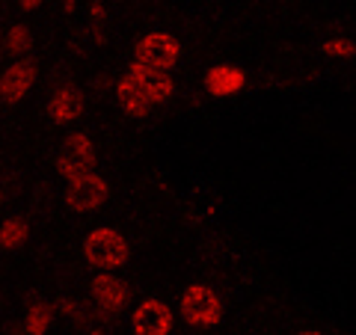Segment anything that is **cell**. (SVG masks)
<instances>
[{"mask_svg":"<svg viewBox=\"0 0 356 335\" xmlns=\"http://www.w3.org/2000/svg\"><path fill=\"white\" fill-rule=\"evenodd\" d=\"M83 259L86 264L98 267V273H113L116 267L131 261V243L113 226H95L83 238Z\"/></svg>","mask_w":356,"mask_h":335,"instance_id":"1","label":"cell"},{"mask_svg":"<svg viewBox=\"0 0 356 335\" xmlns=\"http://www.w3.org/2000/svg\"><path fill=\"white\" fill-rule=\"evenodd\" d=\"M178 311H181L184 323H191L196 329H211L217 327L226 315V306H222L220 294L208 285H187L178 300Z\"/></svg>","mask_w":356,"mask_h":335,"instance_id":"2","label":"cell"},{"mask_svg":"<svg viewBox=\"0 0 356 335\" xmlns=\"http://www.w3.org/2000/svg\"><path fill=\"white\" fill-rule=\"evenodd\" d=\"M178 60H181V42L166 30H152L134 44V63H143L149 69L170 74L178 65Z\"/></svg>","mask_w":356,"mask_h":335,"instance_id":"3","label":"cell"},{"mask_svg":"<svg viewBox=\"0 0 356 335\" xmlns=\"http://www.w3.org/2000/svg\"><path fill=\"white\" fill-rule=\"evenodd\" d=\"M95 161H98L95 142L89 140L86 133L74 131V133H69V137L63 140L60 154H57V161H54V166H57L60 178H65V181H74V178H83V175L92 172Z\"/></svg>","mask_w":356,"mask_h":335,"instance_id":"4","label":"cell"},{"mask_svg":"<svg viewBox=\"0 0 356 335\" xmlns=\"http://www.w3.org/2000/svg\"><path fill=\"white\" fill-rule=\"evenodd\" d=\"M110 199V184L104 175L98 172H89L83 178H74V181L65 184V193H63V202L74 214H92Z\"/></svg>","mask_w":356,"mask_h":335,"instance_id":"5","label":"cell"},{"mask_svg":"<svg viewBox=\"0 0 356 335\" xmlns=\"http://www.w3.org/2000/svg\"><path fill=\"white\" fill-rule=\"evenodd\" d=\"M175 327L172 309L158 297H149L131 311V332L134 335H170Z\"/></svg>","mask_w":356,"mask_h":335,"instance_id":"6","label":"cell"},{"mask_svg":"<svg viewBox=\"0 0 356 335\" xmlns=\"http://www.w3.org/2000/svg\"><path fill=\"white\" fill-rule=\"evenodd\" d=\"M33 86H36V65L30 60H13L0 72V101L21 104Z\"/></svg>","mask_w":356,"mask_h":335,"instance_id":"7","label":"cell"},{"mask_svg":"<svg viewBox=\"0 0 356 335\" xmlns=\"http://www.w3.org/2000/svg\"><path fill=\"white\" fill-rule=\"evenodd\" d=\"M89 291H92L95 306L104 311V315H116L128 306L131 288L125 279H119L116 273H95L92 282H89Z\"/></svg>","mask_w":356,"mask_h":335,"instance_id":"8","label":"cell"},{"mask_svg":"<svg viewBox=\"0 0 356 335\" xmlns=\"http://www.w3.org/2000/svg\"><path fill=\"white\" fill-rule=\"evenodd\" d=\"M44 110H48V119L54 122V125H72V122H77L83 116L86 110V98L77 86L65 83L60 89H54L48 104H44Z\"/></svg>","mask_w":356,"mask_h":335,"instance_id":"9","label":"cell"},{"mask_svg":"<svg viewBox=\"0 0 356 335\" xmlns=\"http://www.w3.org/2000/svg\"><path fill=\"white\" fill-rule=\"evenodd\" d=\"M125 74L134 77V81L140 83V89L146 92V98H149L152 107L166 104V101L172 98V92H175V81H172L170 74L158 72V69H149V65H143V63H131Z\"/></svg>","mask_w":356,"mask_h":335,"instance_id":"10","label":"cell"},{"mask_svg":"<svg viewBox=\"0 0 356 335\" xmlns=\"http://www.w3.org/2000/svg\"><path fill=\"white\" fill-rule=\"evenodd\" d=\"M202 83H205V92L211 98H232V95L243 92V86H247V72L238 69V65H232V63H220V65H211Z\"/></svg>","mask_w":356,"mask_h":335,"instance_id":"11","label":"cell"},{"mask_svg":"<svg viewBox=\"0 0 356 335\" xmlns=\"http://www.w3.org/2000/svg\"><path fill=\"white\" fill-rule=\"evenodd\" d=\"M116 101L122 107V113L131 116V119H146L149 110H152L146 92H143L140 83L134 81V77H128V74H122L119 83H116Z\"/></svg>","mask_w":356,"mask_h":335,"instance_id":"12","label":"cell"},{"mask_svg":"<svg viewBox=\"0 0 356 335\" xmlns=\"http://www.w3.org/2000/svg\"><path fill=\"white\" fill-rule=\"evenodd\" d=\"M21 327H24L27 335H48L54 327V306L44 303V300H30Z\"/></svg>","mask_w":356,"mask_h":335,"instance_id":"13","label":"cell"},{"mask_svg":"<svg viewBox=\"0 0 356 335\" xmlns=\"http://www.w3.org/2000/svg\"><path fill=\"white\" fill-rule=\"evenodd\" d=\"M27 240H30V222L21 214H13L0 222V250L15 252V250L24 247Z\"/></svg>","mask_w":356,"mask_h":335,"instance_id":"14","label":"cell"},{"mask_svg":"<svg viewBox=\"0 0 356 335\" xmlns=\"http://www.w3.org/2000/svg\"><path fill=\"white\" fill-rule=\"evenodd\" d=\"M30 48H33V33H30L27 24L6 27V33H3V51L6 54H13V57L24 60V54H30Z\"/></svg>","mask_w":356,"mask_h":335,"instance_id":"15","label":"cell"},{"mask_svg":"<svg viewBox=\"0 0 356 335\" xmlns=\"http://www.w3.org/2000/svg\"><path fill=\"white\" fill-rule=\"evenodd\" d=\"M321 54H324V57H332V60H353L356 57V44L350 39H341V36L324 39L321 42Z\"/></svg>","mask_w":356,"mask_h":335,"instance_id":"16","label":"cell"},{"mask_svg":"<svg viewBox=\"0 0 356 335\" xmlns=\"http://www.w3.org/2000/svg\"><path fill=\"white\" fill-rule=\"evenodd\" d=\"M54 311H60V315L69 318V320H86L89 318L83 311V306L77 303V300H72V297H60L57 303H54Z\"/></svg>","mask_w":356,"mask_h":335,"instance_id":"17","label":"cell"},{"mask_svg":"<svg viewBox=\"0 0 356 335\" xmlns=\"http://www.w3.org/2000/svg\"><path fill=\"white\" fill-rule=\"evenodd\" d=\"M89 18H92V21H102V18H107V9H104V3H89Z\"/></svg>","mask_w":356,"mask_h":335,"instance_id":"18","label":"cell"},{"mask_svg":"<svg viewBox=\"0 0 356 335\" xmlns=\"http://www.w3.org/2000/svg\"><path fill=\"white\" fill-rule=\"evenodd\" d=\"M39 6H42V0H21V3H18L21 13H36Z\"/></svg>","mask_w":356,"mask_h":335,"instance_id":"19","label":"cell"},{"mask_svg":"<svg viewBox=\"0 0 356 335\" xmlns=\"http://www.w3.org/2000/svg\"><path fill=\"white\" fill-rule=\"evenodd\" d=\"M63 13H77V3H74V0H65V3H63Z\"/></svg>","mask_w":356,"mask_h":335,"instance_id":"20","label":"cell"},{"mask_svg":"<svg viewBox=\"0 0 356 335\" xmlns=\"http://www.w3.org/2000/svg\"><path fill=\"white\" fill-rule=\"evenodd\" d=\"M6 196H9V193H6V187H3V181H0V202H6Z\"/></svg>","mask_w":356,"mask_h":335,"instance_id":"21","label":"cell"},{"mask_svg":"<svg viewBox=\"0 0 356 335\" xmlns=\"http://www.w3.org/2000/svg\"><path fill=\"white\" fill-rule=\"evenodd\" d=\"M297 335H324V332H318V329H303V332H297Z\"/></svg>","mask_w":356,"mask_h":335,"instance_id":"22","label":"cell"},{"mask_svg":"<svg viewBox=\"0 0 356 335\" xmlns=\"http://www.w3.org/2000/svg\"><path fill=\"white\" fill-rule=\"evenodd\" d=\"M86 335H107V332H104V329H89Z\"/></svg>","mask_w":356,"mask_h":335,"instance_id":"23","label":"cell"}]
</instances>
